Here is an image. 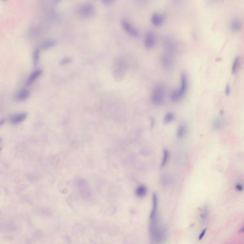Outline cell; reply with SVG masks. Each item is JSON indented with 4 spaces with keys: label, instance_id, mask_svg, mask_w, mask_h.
Masks as SVG:
<instances>
[{
    "label": "cell",
    "instance_id": "cell-7",
    "mask_svg": "<svg viewBox=\"0 0 244 244\" xmlns=\"http://www.w3.org/2000/svg\"><path fill=\"white\" fill-rule=\"evenodd\" d=\"M165 52L175 55L177 51V45L173 39L167 37L163 41Z\"/></svg>",
    "mask_w": 244,
    "mask_h": 244
},
{
    "label": "cell",
    "instance_id": "cell-22",
    "mask_svg": "<svg viewBox=\"0 0 244 244\" xmlns=\"http://www.w3.org/2000/svg\"><path fill=\"white\" fill-rule=\"evenodd\" d=\"M231 92V87L229 84H227L225 86V93L226 95H228L230 94Z\"/></svg>",
    "mask_w": 244,
    "mask_h": 244
},
{
    "label": "cell",
    "instance_id": "cell-6",
    "mask_svg": "<svg viewBox=\"0 0 244 244\" xmlns=\"http://www.w3.org/2000/svg\"><path fill=\"white\" fill-rule=\"evenodd\" d=\"M122 26L124 30L127 34L133 37H136L139 35V32L130 22L126 20H123L121 22Z\"/></svg>",
    "mask_w": 244,
    "mask_h": 244
},
{
    "label": "cell",
    "instance_id": "cell-24",
    "mask_svg": "<svg viewBox=\"0 0 244 244\" xmlns=\"http://www.w3.org/2000/svg\"><path fill=\"white\" fill-rule=\"evenodd\" d=\"M207 229H205L201 232L200 233V235H199V236H198V239L199 240H201L202 239H203L204 236V235H205V233H206V231H207Z\"/></svg>",
    "mask_w": 244,
    "mask_h": 244
},
{
    "label": "cell",
    "instance_id": "cell-26",
    "mask_svg": "<svg viewBox=\"0 0 244 244\" xmlns=\"http://www.w3.org/2000/svg\"><path fill=\"white\" fill-rule=\"evenodd\" d=\"M2 142V138H0V143H1Z\"/></svg>",
    "mask_w": 244,
    "mask_h": 244
},
{
    "label": "cell",
    "instance_id": "cell-27",
    "mask_svg": "<svg viewBox=\"0 0 244 244\" xmlns=\"http://www.w3.org/2000/svg\"><path fill=\"white\" fill-rule=\"evenodd\" d=\"M2 149V148H0V152L1 151Z\"/></svg>",
    "mask_w": 244,
    "mask_h": 244
},
{
    "label": "cell",
    "instance_id": "cell-15",
    "mask_svg": "<svg viewBox=\"0 0 244 244\" xmlns=\"http://www.w3.org/2000/svg\"><path fill=\"white\" fill-rule=\"evenodd\" d=\"M147 193V189L144 185L138 186L136 189V194L139 198H143L146 197Z\"/></svg>",
    "mask_w": 244,
    "mask_h": 244
},
{
    "label": "cell",
    "instance_id": "cell-10",
    "mask_svg": "<svg viewBox=\"0 0 244 244\" xmlns=\"http://www.w3.org/2000/svg\"><path fill=\"white\" fill-rule=\"evenodd\" d=\"M27 115L25 113H18L13 115L10 118V123L13 125H17L24 121Z\"/></svg>",
    "mask_w": 244,
    "mask_h": 244
},
{
    "label": "cell",
    "instance_id": "cell-9",
    "mask_svg": "<svg viewBox=\"0 0 244 244\" xmlns=\"http://www.w3.org/2000/svg\"><path fill=\"white\" fill-rule=\"evenodd\" d=\"M42 73V70L40 69H37L34 70L28 78L26 82V85L30 86L32 85L38 78L40 77Z\"/></svg>",
    "mask_w": 244,
    "mask_h": 244
},
{
    "label": "cell",
    "instance_id": "cell-25",
    "mask_svg": "<svg viewBox=\"0 0 244 244\" xmlns=\"http://www.w3.org/2000/svg\"><path fill=\"white\" fill-rule=\"evenodd\" d=\"M5 118H2V119L0 120V127H2L5 124Z\"/></svg>",
    "mask_w": 244,
    "mask_h": 244
},
{
    "label": "cell",
    "instance_id": "cell-8",
    "mask_svg": "<svg viewBox=\"0 0 244 244\" xmlns=\"http://www.w3.org/2000/svg\"><path fill=\"white\" fill-rule=\"evenodd\" d=\"M165 16L162 13L158 12H154L153 13L151 17V21L154 26H160L165 22Z\"/></svg>",
    "mask_w": 244,
    "mask_h": 244
},
{
    "label": "cell",
    "instance_id": "cell-13",
    "mask_svg": "<svg viewBox=\"0 0 244 244\" xmlns=\"http://www.w3.org/2000/svg\"><path fill=\"white\" fill-rule=\"evenodd\" d=\"M224 122L223 119L220 117L215 118L212 122V128L215 131L220 130L224 127Z\"/></svg>",
    "mask_w": 244,
    "mask_h": 244
},
{
    "label": "cell",
    "instance_id": "cell-12",
    "mask_svg": "<svg viewBox=\"0 0 244 244\" xmlns=\"http://www.w3.org/2000/svg\"><path fill=\"white\" fill-rule=\"evenodd\" d=\"M30 92L26 89H22L16 93L15 98L18 101H24L27 99L30 96Z\"/></svg>",
    "mask_w": 244,
    "mask_h": 244
},
{
    "label": "cell",
    "instance_id": "cell-18",
    "mask_svg": "<svg viewBox=\"0 0 244 244\" xmlns=\"http://www.w3.org/2000/svg\"><path fill=\"white\" fill-rule=\"evenodd\" d=\"M175 119V115L172 112H168L163 117V123L165 124H169L171 123Z\"/></svg>",
    "mask_w": 244,
    "mask_h": 244
},
{
    "label": "cell",
    "instance_id": "cell-19",
    "mask_svg": "<svg viewBox=\"0 0 244 244\" xmlns=\"http://www.w3.org/2000/svg\"><path fill=\"white\" fill-rule=\"evenodd\" d=\"M240 58L239 57H235L234 60L233 61L232 63V67H231V71L232 74H235V72L238 71V68L239 67V64Z\"/></svg>",
    "mask_w": 244,
    "mask_h": 244
},
{
    "label": "cell",
    "instance_id": "cell-3",
    "mask_svg": "<svg viewBox=\"0 0 244 244\" xmlns=\"http://www.w3.org/2000/svg\"><path fill=\"white\" fill-rule=\"evenodd\" d=\"M79 15L84 17L93 16L95 12V8L90 3H86L79 7L78 10Z\"/></svg>",
    "mask_w": 244,
    "mask_h": 244
},
{
    "label": "cell",
    "instance_id": "cell-2",
    "mask_svg": "<svg viewBox=\"0 0 244 244\" xmlns=\"http://www.w3.org/2000/svg\"><path fill=\"white\" fill-rule=\"evenodd\" d=\"M166 95L165 85L161 84H156L152 91L151 100L155 105H161L165 102Z\"/></svg>",
    "mask_w": 244,
    "mask_h": 244
},
{
    "label": "cell",
    "instance_id": "cell-4",
    "mask_svg": "<svg viewBox=\"0 0 244 244\" xmlns=\"http://www.w3.org/2000/svg\"><path fill=\"white\" fill-rule=\"evenodd\" d=\"M174 54L165 52L160 58V62L164 68H171L174 64Z\"/></svg>",
    "mask_w": 244,
    "mask_h": 244
},
{
    "label": "cell",
    "instance_id": "cell-14",
    "mask_svg": "<svg viewBox=\"0 0 244 244\" xmlns=\"http://www.w3.org/2000/svg\"><path fill=\"white\" fill-rule=\"evenodd\" d=\"M242 22L241 20L238 19H233L230 22V27L233 32H238L240 31L242 28Z\"/></svg>",
    "mask_w": 244,
    "mask_h": 244
},
{
    "label": "cell",
    "instance_id": "cell-11",
    "mask_svg": "<svg viewBox=\"0 0 244 244\" xmlns=\"http://www.w3.org/2000/svg\"><path fill=\"white\" fill-rule=\"evenodd\" d=\"M188 131V127L185 123L180 124L177 130V136L179 139H183L186 137Z\"/></svg>",
    "mask_w": 244,
    "mask_h": 244
},
{
    "label": "cell",
    "instance_id": "cell-21",
    "mask_svg": "<svg viewBox=\"0 0 244 244\" xmlns=\"http://www.w3.org/2000/svg\"><path fill=\"white\" fill-rule=\"evenodd\" d=\"M40 49L36 48L34 50L33 53V62L34 64H37L40 58Z\"/></svg>",
    "mask_w": 244,
    "mask_h": 244
},
{
    "label": "cell",
    "instance_id": "cell-23",
    "mask_svg": "<svg viewBox=\"0 0 244 244\" xmlns=\"http://www.w3.org/2000/svg\"><path fill=\"white\" fill-rule=\"evenodd\" d=\"M235 188L237 191L239 192H241L243 190V186L242 184L240 183L237 184H235Z\"/></svg>",
    "mask_w": 244,
    "mask_h": 244
},
{
    "label": "cell",
    "instance_id": "cell-16",
    "mask_svg": "<svg viewBox=\"0 0 244 244\" xmlns=\"http://www.w3.org/2000/svg\"><path fill=\"white\" fill-rule=\"evenodd\" d=\"M170 158V152L167 149H164L163 150L162 158L161 168H163L168 163Z\"/></svg>",
    "mask_w": 244,
    "mask_h": 244
},
{
    "label": "cell",
    "instance_id": "cell-1",
    "mask_svg": "<svg viewBox=\"0 0 244 244\" xmlns=\"http://www.w3.org/2000/svg\"><path fill=\"white\" fill-rule=\"evenodd\" d=\"M188 87V82L187 74L184 72L181 74L180 76V85L178 88L173 92L170 95V98L174 102L179 101L183 98V97L186 95Z\"/></svg>",
    "mask_w": 244,
    "mask_h": 244
},
{
    "label": "cell",
    "instance_id": "cell-5",
    "mask_svg": "<svg viewBox=\"0 0 244 244\" xmlns=\"http://www.w3.org/2000/svg\"><path fill=\"white\" fill-rule=\"evenodd\" d=\"M157 42V37L156 33L152 31H148L144 37V45L147 48L154 47Z\"/></svg>",
    "mask_w": 244,
    "mask_h": 244
},
{
    "label": "cell",
    "instance_id": "cell-17",
    "mask_svg": "<svg viewBox=\"0 0 244 244\" xmlns=\"http://www.w3.org/2000/svg\"><path fill=\"white\" fill-rule=\"evenodd\" d=\"M208 208L207 205H205L201 210L200 214V218L202 223H204L208 219Z\"/></svg>",
    "mask_w": 244,
    "mask_h": 244
},
{
    "label": "cell",
    "instance_id": "cell-20",
    "mask_svg": "<svg viewBox=\"0 0 244 244\" xmlns=\"http://www.w3.org/2000/svg\"><path fill=\"white\" fill-rule=\"evenodd\" d=\"M55 41L53 40H48L44 41L41 45V48L47 49L55 45Z\"/></svg>",
    "mask_w": 244,
    "mask_h": 244
}]
</instances>
